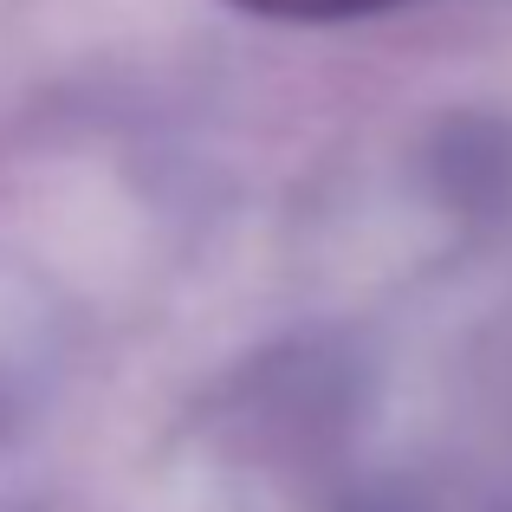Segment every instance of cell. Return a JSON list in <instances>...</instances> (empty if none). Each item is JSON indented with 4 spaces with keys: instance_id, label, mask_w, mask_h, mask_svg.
<instances>
[{
    "instance_id": "6da1fadb",
    "label": "cell",
    "mask_w": 512,
    "mask_h": 512,
    "mask_svg": "<svg viewBox=\"0 0 512 512\" xmlns=\"http://www.w3.org/2000/svg\"><path fill=\"white\" fill-rule=\"evenodd\" d=\"M240 7L273 13V20H350V13H376L396 0H240Z\"/></svg>"
}]
</instances>
